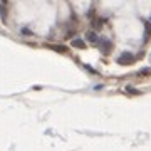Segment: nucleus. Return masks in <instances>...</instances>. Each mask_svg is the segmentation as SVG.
I'll use <instances>...</instances> for the list:
<instances>
[{
	"mask_svg": "<svg viewBox=\"0 0 151 151\" xmlns=\"http://www.w3.org/2000/svg\"><path fill=\"white\" fill-rule=\"evenodd\" d=\"M133 62H134V57L129 52H123L118 57V64H121V65H128V64H133Z\"/></svg>",
	"mask_w": 151,
	"mask_h": 151,
	"instance_id": "f257e3e1",
	"label": "nucleus"
},
{
	"mask_svg": "<svg viewBox=\"0 0 151 151\" xmlns=\"http://www.w3.org/2000/svg\"><path fill=\"white\" fill-rule=\"evenodd\" d=\"M97 42H101V50H103V54H109V50H111V42H109L108 39H99Z\"/></svg>",
	"mask_w": 151,
	"mask_h": 151,
	"instance_id": "f03ea898",
	"label": "nucleus"
},
{
	"mask_svg": "<svg viewBox=\"0 0 151 151\" xmlns=\"http://www.w3.org/2000/svg\"><path fill=\"white\" fill-rule=\"evenodd\" d=\"M72 45H74L76 49H86V44H84L82 39H74V40H72Z\"/></svg>",
	"mask_w": 151,
	"mask_h": 151,
	"instance_id": "7ed1b4c3",
	"label": "nucleus"
},
{
	"mask_svg": "<svg viewBox=\"0 0 151 151\" xmlns=\"http://www.w3.org/2000/svg\"><path fill=\"white\" fill-rule=\"evenodd\" d=\"M49 47L52 49V50H55V52H65V50H67L65 45H49Z\"/></svg>",
	"mask_w": 151,
	"mask_h": 151,
	"instance_id": "20e7f679",
	"label": "nucleus"
},
{
	"mask_svg": "<svg viewBox=\"0 0 151 151\" xmlns=\"http://www.w3.org/2000/svg\"><path fill=\"white\" fill-rule=\"evenodd\" d=\"M150 35H151V25L146 22V32H145V40H148L150 39Z\"/></svg>",
	"mask_w": 151,
	"mask_h": 151,
	"instance_id": "39448f33",
	"label": "nucleus"
},
{
	"mask_svg": "<svg viewBox=\"0 0 151 151\" xmlns=\"http://www.w3.org/2000/svg\"><path fill=\"white\" fill-rule=\"evenodd\" d=\"M101 25H103V20H101V19H94V20H92V27L94 29H99Z\"/></svg>",
	"mask_w": 151,
	"mask_h": 151,
	"instance_id": "423d86ee",
	"label": "nucleus"
},
{
	"mask_svg": "<svg viewBox=\"0 0 151 151\" xmlns=\"http://www.w3.org/2000/svg\"><path fill=\"white\" fill-rule=\"evenodd\" d=\"M87 39H89L91 42H97V40H99V39H97V35H96L94 32H89V34H87Z\"/></svg>",
	"mask_w": 151,
	"mask_h": 151,
	"instance_id": "0eeeda50",
	"label": "nucleus"
},
{
	"mask_svg": "<svg viewBox=\"0 0 151 151\" xmlns=\"http://www.w3.org/2000/svg\"><path fill=\"white\" fill-rule=\"evenodd\" d=\"M126 92H129V94H136V96H139L141 92L138 91V89H134V87H126Z\"/></svg>",
	"mask_w": 151,
	"mask_h": 151,
	"instance_id": "6e6552de",
	"label": "nucleus"
},
{
	"mask_svg": "<svg viewBox=\"0 0 151 151\" xmlns=\"http://www.w3.org/2000/svg\"><path fill=\"white\" fill-rule=\"evenodd\" d=\"M22 32L25 34V35H30V34H32V32H30V30H27V29H24V30H22Z\"/></svg>",
	"mask_w": 151,
	"mask_h": 151,
	"instance_id": "1a4fd4ad",
	"label": "nucleus"
},
{
	"mask_svg": "<svg viewBox=\"0 0 151 151\" xmlns=\"http://www.w3.org/2000/svg\"><path fill=\"white\" fill-rule=\"evenodd\" d=\"M150 20H151V19H150Z\"/></svg>",
	"mask_w": 151,
	"mask_h": 151,
	"instance_id": "9d476101",
	"label": "nucleus"
}]
</instances>
